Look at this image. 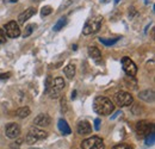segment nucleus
<instances>
[{"label": "nucleus", "instance_id": "f257e3e1", "mask_svg": "<svg viewBox=\"0 0 155 149\" xmlns=\"http://www.w3.org/2000/svg\"><path fill=\"white\" fill-rule=\"evenodd\" d=\"M93 110L98 114L109 116V114H111L114 112L115 106H114L112 101L109 98H106V97H98L93 101Z\"/></svg>", "mask_w": 155, "mask_h": 149}, {"label": "nucleus", "instance_id": "f03ea898", "mask_svg": "<svg viewBox=\"0 0 155 149\" xmlns=\"http://www.w3.org/2000/svg\"><path fill=\"white\" fill-rule=\"evenodd\" d=\"M101 23H103V17L101 16H96L93 18L88 19L82 29V34L84 35H92V34H96L98 30L100 29L101 26Z\"/></svg>", "mask_w": 155, "mask_h": 149}, {"label": "nucleus", "instance_id": "7ed1b4c3", "mask_svg": "<svg viewBox=\"0 0 155 149\" xmlns=\"http://www.w3.org/2000/svg\"><path fill=\"white\" fill-rule=\"evenodd\" d=\"M66 84H64V80L62 78H56L51 81V85H50V88L48 90L47 93H49V97L51 99H56L60 97L61 92L63 91Z\"/></svg>", "mask_w": 155, "mask_h": 149}, {"label": "nucleus", "instance_id": "20e7f679", "mask_svg": "<svg viewBox=\"0 0 155 149\" xmlns=\"http://www.w3.org/2000/svg\"><path fill=\"white\" fill-rule=\"evenodd\" d=\"M115 101L119 108H125V106H130L134 101L133 95L129 92L125 91H119L115 94Z\"/></svg>", "mask_w": 155, "mask_h": 149}, {"label": "nucleus", "instance_id": "39448f33", "mask_svg": "<svg viewBox=\"0 0 155 149\" xmlns=\"http://www.w3.org/2000/svg\"><path fill=\"white\" fill-rule=\"evenodd\" d=\"M136 134L138 137H146L153 130V124L147 121H140L136 124Z\"/></svg>", "mask_w": 155, "mask_h": 149}, {"label": "nucleus", "instance_id": "423d86ee", "mask_svg": "<svg viewBox=\"0 0 155 149\" xmlns=\"http://www.w3.org/2000/svg\"><path fill=\"white\" fill-rule=\"evenodd\" d=\"M122 67H123V71L125 72V74L129 75V76H135L137 73V67L134 63L133 60H130V57L128 56H124L122 58Z\"/></svg>", "mask_w": 155, "mask_h": 149}, {"label": "nucleus", "instance_id": "0eeeda50", "mask_svg": "<svg viewBox=\"0 0 155 149\" xmlns=\"http://www.w3.org/2000/svg\"><path fill=\"white\" fill-rule=\"evenodd\" d=\"M4 31L5 34L8 36L10 38H17L19 37L20 35V29H19V25L18 23L16 22H8L5 26H4Z\"/></svg>", "mask_w": 155, "mask_h": 149}, {"label": "nucleus", "instance_id": "6e6552de", "mask_svg": "<svg viewBox=\"0 0 155 149\" xmlns=\"http://www.w3.org/2000/svg\"><path fill=\"white\" fill-rule=\"evenodd\" d=\"M5 135L11 138V140H15L17 137H19L20 135V128L18 124L16 123H8L6 127H5Z\"/></svg>", "mask_w": 155, "mask_h": 149}, {"label": "nucleus", "instance_id": "1a4fd4ad", "mask_svg": "<svg viewBox=\"0 0 155 149\" xmlns=\"http://www.w3.org/2000/svg\"><path fill=\"white\" fill-rule=\"evenodd\" d=\"M103 140L98 136H92L90 138H86L81 142V149H93L97 146L99 142H101Z\"/></svg>", "mask_w": 155, "mask_h": 149}, {"label": "nucleus", "instance_id": "9d476101", "mask_svg": "<svg viewBox=\"0 0 155 149\" xmlns=\"http://www.w3.org/2000/svg\"><path fill=\"white\" fill-rule=\"evenodd\" d=\"M34 124L36 127H48L51 124V118L45 113H41L34 119Z\"/></svg>", "mask_w": 155, "mask_h": 149}, {"label": "nucleus", "instance_id": "9b49d317", "mask_svg": "<svg viewBox=\"0 0 155 149\" xmlns=\"http://www.w3.org/2000/svg\"><path fill=\"white\" fill-rule=\"evenodd\" d=\"M34 15H36V8L35 7H29L28 10H25L24 12H21L18 16V24H25V22L29 20Z\"/></svg>", "mask_w": 155, "mask_h": 149}, {"label": "nucleus", "instance_id": "f8f14e48", "mask_svg": "<svg viewBox=\"0 0 155 149\" xmlns=\"http://www.w3.org/2000/svg\"><path fill=\"white\" fill-rule=\"evenodd\" d=\"M77 131L79 135H88L92 132V125L87 121H81L78 124Z\"/></svg>", "mask_w": 155, "mask_h": 149}, {"label": "nucleus", "instance_id": "ddd939ff", "mask_svg": "<svg viewBox=\"0 0 155 149\" xmlns=\"http://www.w3.org/2000/svg\"><path fill=\"white\" fill-rule=\"evenodd\" d=\"M28 134H30V135H31L32 137H35L37 141L44 140V138L48 137V132L41 130V129H38L37 127H31V128L29 129V132H28Z\"/></svg>", "mask_w": 155, "mask_h": 149}, {"label": "nucleus", "instance_id": "4468645a", "mask_svg": "<svg viewBox=\"0 0 155 149\" xmlns=\"http://www.w3.org/2000/svg\"><path fill=\"white\" fill-rule=\"evenodd\" d=\"M142 100L147 101V103H152L154 100V92L152 90H146V91H142L140 92V95H138Z\"/></svg>", "mask_w": 155, "mask_h": 149}, {"label": "nucleus", "instance_id": "2eb2a0df", "mask_svg": "<svg viewBox=\"0 0 155 149\" xmlns=\"http://www.w3.org/2000/svg\"><path fill=\"white\" fill-rule=\"evenodd\" d=\"M58 129H60V131H61L63 135H69V134L72 132L69 125L67 124V122H66L64 119H60V121H58Z\"/></svg>", "mask_w": 155, "mask_h": 149}, {"label": "nucleus", "instance_id": "dca6fc26", "mask_svg": "<svg viewBox=\"0 0 155 149\" xmlns=\"http://www.w3.org/2000/svg\"><path fill=\"white\" fill-rule=\"evenodd\" d=\"M63 73H64V75H66L68 79H73L74 75H75V66H74V65H68V66H66L64 69H63Z\"/></svg>", "mask_w": 155, "mask_h": 149}, {"label": "nucleus", "instance_id": "f3484780", "mask_svg": "<svg viewBox=\"0 0 155 149\" xmlns=\"http://www.w3.org/2000/svg\"><path fill=\"white\" fill-rule=\"evenodd\" d=\"M88 55L93 60H98V58L101 57V53H100V50L98 49L97 47H90L88 48Z\"/></svg>", "mask_w": 155, "mask_h": 149}, {"label": "nucleus", "instance_id": "a211bd4d", "mask_svg": "<svg viewBox=\"0 0 155 149\" xmlns=\"http://www.w3.org/2000/svg\"><path fill=\"white\" fill-rule=\"evenodd\" d=\"M31 113L30 109L28 106H23V108H19L17 111H16V114L19 117V118H26L29 114Z\"/></svg>", "mask_w": 155, "mask_h": 149}, {"label": "nucleus", "instance_id": "6ab92c4d", "mask_svg": "<svg viewBox=\"0 0 155 149\" xmlns=\"http://www.w3.org/2000/svg\"><path fill=\"white\" fill-rule=\"evenodd\" d=\"M66 23H67V18H66V17H62V18H60L58 20V23L54 25L53 30H54V31H60L61 29H63V26L66 25Z\"/></svg>", "mask_w": 155, "mask_h": 149}, {"label": "nucleus", "instance_id": "aec40b11", "mask_svg": "<svg viewBox=\"0 0 155 149\" xmlns=\"http://www.w3.org/2000/svg\"><path fill=\"white\" fill-rule=\"evenodd\" d=\"M35 29H36V24H29V25H26V26H25V30H24V32H23L24 38L29 37V36L34 32Z\"/></svg>", "mask_w": 155, "mask_h": 149}, {"label": "nucleus", "instance_id": "412c9836", "mask_svg": "<svg viewBox=\"0 0 155 149\" xmlns=\"http://www.w3.org/2000/svg\"><path fill=\"white\" fill-rule=\"evenodd\" d=\"M125 84H127V86L128 87H131V88H136V85H137V82H136V80L134 79V76H127L125 78Z\"/></svg>", "mask_w": 155, "mask_h": 149}, {"label": "nucleus", "instance_id": "4be33fe9", "mask_svg": "<svg viewBox=\"0 0 155 149\" xmlns=\"http://www.w3.org/2000/svg\"><path fill=\"white\" fill-rule=\"evenodd\" d=\"M118 39L119 38H114V39H106V38H99V42L100 43H103L104 45H114V44H116L117 42H118Z\"/></svg>", "mask_w": 155, "mask_h": 149}, {"label": "nucleus", "instance_id": "5701e85b", "mask_svg": "<svg viewBox=\"0 0 155 149\" xmlns=\"http://www.w3.org/2000/svg\"><path fill=\"white\" fill-rule=\"evenodd\" d=\"M51 12H53V8H51L50 6H44V7H42V10H41V16H42V17H45V16H49Z\"/></svg>", "mask_w": 155, "mask_h": 149}, {"label": "nucleus", "instance_id": "b1692460", "mask_svg": "<svg viewBox=\"0 0 155 149\" xmlns=\"http://www.w3.org/2000/svg\"><path fill=\"white\" fill-rule=\"evenodd\" d=\"M147 137V140H146V143H147V146H153L154 144V141H155V135L153 132H150L148 136H146Z\"/></svg>", "mask_w": 155, "mask_h": 149}, {"label": "nucleus", "instance_id": "393cba45", "mask_svg": "<svg viewBox=\"0 0 155 149\" xmlns=\"http://www.w3.org/2000/svg\"><path fill=\"white\" fill-rule=\"evenodd\" d=\"M51 81H53V79H51V76H47V79H45V88H44V91H45V92H48V90L50 88V85H51Z\"/></svg>", "mask_w": 155, "mask_h": 149}, {"label": "nucleus", "instance_id": "a878e982", "mask_svg": "<svg viewBox=\"0 0 155 149\" xmlns=\"http://www.w3.org/2000/svg\"><path fill=\"white\" fill-rule=\"evenodd\" d=\"M6 42V34L4 29H0V44H4Z\"/></svg>", "mask_w": 155, "mask_h": 149}, {"label": "nucleus", "instance_id": "bb28decb", "mask_svg": "<svg viewBox=\"0 0 155 149\" xmlns=\"http://www.w3.org/2000/svg\"><path fill=\"white\" fill-rule=\"evenodd\" d=\"M61 109H62L63 112L67 111V100H66V98H62L61 99Z\"/></svg>", "mask_w": 155, "mask_h": 149}, {"label": "nucleus", "instance_id": "cd10ccee", "mask_svg": "<svg viewBox=\"0 0 155 149\" xmlns=\"http://www.w3.org/2000/svg\"><path fill=\"white\" fill-rule=\"evenodd\" d=\"M114 149H130V147L128 144H125V143H119V144L115 146Z\"/></svg>", "mask_w": 155, "mask_h": 149}, {"label": "nucleus", "instance_id": "c85d7f7f", "mask_svg": "<svg viewBox=\"0 0 155 149\" xmlns=\"http://www.w3.org/2000/svg\"><path fill=\"white\" fill-rule=\"evenodd\" d=\"M94 129L97 131L100 129V119H99V118H96V119H94Z\"/></svg>", "mask_w": 155, "mask_h": 149}, {"label": "nucleus", "instance_id": "c756f323", "mask_svg": "<svg viewBox=\"0 0 155 149\" xmlns=\"http://www.w3.org/2000/svg\"><path fill=\"white\" fill-rule=\"evenodd\" d=\"M10 76H11V73H2V74H0V80H6Z\"/></svg>", "mask_w": 155, "mask_h": 149}, {"label": "nucleus", "instance_id": "7c9ffc66", "mask_svg": "<svg viewBox=\"0 0 155 149\" xmlns=\"http://www.w3.org/2000/svg\"><path fill=\"white\" fill-rule=\"evenodd\" d=\"M93 149H105V146H104V142L101 141V142H99L97 146L94 147Z\"/></svg>", "mask_w": 155, "mask_h": 149}, {"label": "nucleus", "instance_id": "2f4dec72", "mask_svg": "<svg viewBox=\"0 0 155 149\" xmlns=\"http://www.w3.org/2000/svg\"><path fill=\"white\" fill-rule=\"evenodd\" d=\"M75 97H77V91H73L72 92V99H75Z\"/></svg>", "mask_w": 155, "mask_h": 149}, {"label": "nucleus", "instance_id": "473e14b6", "mask_svg": "<svg viewBox=\"0 0 155 149\" xmlns=\"http://www.w3.org/2000/svg\"><path fill=\"white\" fill-rule=\"evenodd\" d=\"M118 114H120V112L118 111V112H116V113H115V116H114V117H112V119H114V118H116L117 116H118Z\"/></svg>", "mask_w": 155, "mask_h": 149}, {"label": "nucleus", "instance_id": "72a5a7b5", "mask_svg": "<svg viewBox=\"0 0 155 149\" xmlns=\"http://www.w3.org/2000/svg\"><path fill=\"white\" fill-rule=\"evenodd\" d=\"M72 48H73V50H77V49H78V45H77V44H74V45H73Z\"/></svg>", "mask_w": 155, "mask_h": 149}, {"label": "nucleus", "instance_id": "f704fd0d", "mask_svg": "<svg viewBox=\"0 0 155 149\" xmlns=\"http://www.w3.org/2000/svg\"><path fill=\"white\" fill-rule=\"evenodd\" d=\"M32 1H35V2H41V1H43V0H32Z\"/></svg>", "mask_w": 155, "mask_h": 149}, {"label": "nucleus", "instance_id": "c9c22d12", "mask_svg": "<svg viewBox=\"0 0 155 149\" xmlns=\"http://www.w3.org/2000/svg\"><path fill=\"white\" fill-rule=\"evenodd\" d=\"M116 2H119V0H116Z\"/></svg>", "mask_w": 155, "mask_h": 149}]
</instances>
